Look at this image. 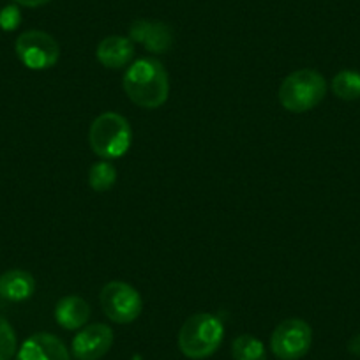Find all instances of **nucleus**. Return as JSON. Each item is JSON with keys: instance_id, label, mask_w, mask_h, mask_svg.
<instances>
[{"instance_id": "19", "label": "nucleus", "mask_w": 360, "mask_h": 360, "mask_svg": "<svg viewBox=\"0 0 360 360\" xmlns=\"http://www.w3.org/2000/svg\"><path fill=\"white\" fill-rule=\"evenodd\" d=\"M15 4L25 6V8H39V6L48 4L50 0H13Z\"/></svg>"}, {"instance_id": "18", "label": "nucleus", "mask_w": 360, "mask_h": 360, "mask_svg": "<svg viewBox=\"0 0 360 360\" xmlns=\"http://www.w3.org/2000/svg\"><path fill=\"white\" fill-rule=\"evenodd\" d=\"M20 20H22V15L16 6H8L0 11V27L4 30H15L20 25Z\"/></svg>"}, {"instance_id": "4", "label": "nucleus", "mask_w": 360, "mask_h": 360, "mask_svg": "<svg viewBox=\"0 0 360 360\" xmlns=\"http://www.w3.org/2000/svg\"><path fill=\"white\" fill-rule=\"evenodd\" d=\"M90 148L105 161L119 159L127 154L133 141L129 120L115 112H105L92 122L89 131Z\"/></svg>"}, {"instance_id": "8", "label": "nucleus", "mask_w": 360, "mask_h": 360, "mask_svg": "<svg viewBox=\"0 0 360 360\" xmlns=\"http://www.w3.org/2000/svg\"><path fill=\"white\" fill-rule=\"evenodd\" d=\"M113 345V330L105 323L83 327L72 339V355L78 360H99Z\"/></svg>"}, {"instance_id": "10", "label": "nucleus", "mask_w": 360, "mask_h": 360, "mask_svg": "<svg viewBox=\"0 0 360 360\" xmlns=\"http://www.w3.org/2000/svg\"><path fill=\"white\" fill-rule=\"evenodd\" d=\"M15 360H71L64 342L53 334L39 332L20 346Z\"/></svg>"}, {"instance_id": "1", "label": "nucleus", "mask_w": 360, "mask_h": 360, "mask_svg": "<svg viewBox=\"0 0 360 360\" xmlns=\"http://www.w3.org/2000/svg\"><path fill=\"white\" fill-rule=\"evenodd\" d=\"M122 86L127 98L140 108L155 110L168 101L169 78L158 58L134 60L124 72Z\"/></svg>"}, {"instance_id": "14", "label": "nucleus", "mask_w": 360, "mask_h": 360, "mask_svg": "<svg viewBox=\"0 0 360 360\" xmlns=\"http://www.w3.org/2000/svg\"><path fill=\"white\" fill-rule=\"evenodd\" d=\"M332 92L342 101L360 99V72L352 71V69L338 72L332 79Z\"/></svg>"}, {"instance_id": "6", "label": "nucleus", "mask_w": 360, "mask_h": 360, "mask_svg": "<svg viewBox=\"0 0 360 360\" xmlns=\"http://www.w3.org/2000/svg\"><path fill=\"white\" fill-rule=\"evenodd\" d=\"M99 300L106 318L120 325L133 323L143 309V300L138 290L124 281H110L105 285Z\"/></svg>"}, {"instance_id": "17", "label": "nucleus", "mask_w": 360, "mask_h": 360, "mask_svg": "<svg viewBox=\"0 0 360 360\" xmlns=\"http://www.w3.org/2000/svg\"><path fill=\"white\" fill-rule=\"evenodd\" d=\"M16 334L6 318L0 316V360H11L16 355Z\"/></svg>"}, {"instance_id": "9", "label": "nucleus", "mask_w": 360, "mask_h": 360, "mask_svg": "<svg viewBox=\"0 0 360 360\" xmlns=\"http://www.w3.org/2000/svg\"><path fill=\"white\" fill-rule=\"evenodd\" d=\"M129 39L141 44L150 53H166L173 46L172 27L154 20H136L129 29Z\"/></svg>"}, {"instance_id": "2", "label": "nucleus", "mask_w": 360, "mask_h": 360, "mask_svg": "<svg viewBox=\"0 0 360 360\" xmlns=\"http://www.w3.org/2000/svg\"><path fill=\"white\" fill-rule=\"evenodd\" d=\"M224 338V325L212 313L189 316L179 330V349L188 359L203 360L219 349Z\"/></svg>"}, {"instance_id": "3", "label": "nucleus", "mask_w": 360, "mask_h": 360, "mask_svg": "<svg viewBox=\"0 0 360 360\" xmlns=\"http://www.w3.org/2000/svg\"><path fill=\"white\" fill-rule=\"evenodd\" d=\"M327 94V82L314 69H299L279 85L278 98L283 108L292 113H306L316 108Z\"/></svg>"}, {"instance_id": "13", "label": "nucleus", "mask_w": 360, "mask_h": 360, "mask_svg": "<svg viewBox=\"0 0 360 360\" xmlns=\"http://www.w3.org/2000/svg\"><path fill=\"white\" fill-rule=\"evenodd\" d=\"M36 292V279L27 270H8L0 276V297L11 302H23Z\"/></svg>"}, {"instance_id": "5", "label": "nucleus", "mask_w": 360, "mask_h": 360, "mask_svg": "<svg viewBox=\"0 0 360 360\" xmlns=\"http://www.w3.org/2000/svg\"><path fill=\"white\" fill-rule=\"evenodd\" d=\"M16 55L25 68L32 71H44L53 68L60 57V46L53 36L43 30H27L20 34L15 44Z\"/></svg>"}, {"instance_id": "16", "label": "nucleus", "mask_w": 360, "mask_h": 360, "mask_svg": "<svg viewBox=\"0 0 360 360\" xmlns=\"http://www.w3.org/2000/svg\"><path fill=\"white\" fill-rule=\"evenodd\" d=\"M117 169L110 161L94 162L89 169V186L96 193H106L115 186Z\"/></svg>"}, {"instance_id": "7", "label": "nucleus", "mask_w": 360, "mask_h": 360, "mask_svg": "<svg viewBox=\"0 0 360 360\" xmlns=\"http://www.w3.org/2000/svg\"><path fill=\"white\" fill-rule=\"evenodd\" d=\"M311 342H313V330L307 321L300 318H290L274 328L270 338V348L281 360H299L307 355Z\"/></svg>"}, {"instance_id": "11", "label": "nucleus", "mask_w": 360, "mask_h": 360, "mask_svg": "<svg viewBox=\"0 0 360 360\" xmlns=\"http://www.w3.org/2000/svg\"><path fill=\"white\" fill-rule=\"evenodd\" d=\"M96 57L106 69H122L134 57V43L129 37L110 36L98 44Z\"/></svg>"}, {"instance_id": "15", "label": "nucleus", "mask_w": 360, "mask_h": 360, "mask_svg": "<svg viewBox=\"0 0 360 360\" xmlns=\"http://www.w3.org/2000/svg\"><path fill=\"white\" fill-rule=\"evenodd\" d=\"M231 356L233 360H266V352L258 338L242 334L231 342Z\"/></svg>"}, {"instance_id": "20", "label": "nucleus", "mask_w": 360, "mask_h": 360, "mask_svg": "<svg viewBox=\"0 0 360 360\" xmlns=\"http://www.w3.org/2000/svg\"><path fill=\"white\" fill-rule=\"evenodd\" d=\"M349 352L355 353V355H360V335L352 339V342H349Z\"/></svg>"}, {"instance_id": "12", "label": "nucleus", "mask_w": 360, "mask_h": 360, "mask_svg": "<svg viewBox=\"0 0 360 360\" xmlns=\"http://www.w3.org/2000/svg\"><path fill=\"white\" fill-rule=\"evenodd\" d=\"M55 320L65 330H78L90 320V306L78 295H68L55 306Z\"/></svg>"}]
</instances>
